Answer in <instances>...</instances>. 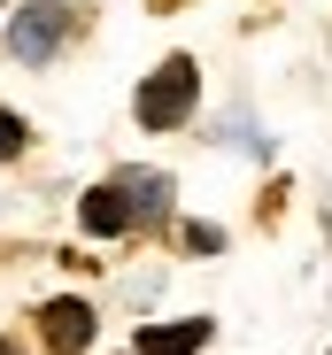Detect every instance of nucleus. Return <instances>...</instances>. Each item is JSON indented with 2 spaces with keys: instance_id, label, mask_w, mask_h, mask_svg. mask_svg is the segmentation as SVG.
I'll use <instances>...</instances> for the list:
<instances>
[{
  "instance_id": "nucleus-1",
  "label": "nucleus",
  "mask_w": 332,
  "mask_h": 355,
  "mask_svg": "<svg viewBox=\"0 0 332 355\" xmlns=\"http://www.w3.org/2000/svg\"><path fill=\"white\" fill-rule=\"evenodd\" d=\"M193 85H201V70L186 62V54H171L147 85H139V124L147 132H171V124H186L193 116Z\"/></svg>"
},
{
  "instance_id": "nucleus-2",
  "label": "nucleus",
  "mask_w": 332,
  "mask_h": 355,
  "mask_svg": "<svg viewBox=\"0 0 332 355\" xmlns=\"http://www.w3.org/2000/svg\"><path fill=\"white\" fill-rule=\"evenodd\" d=\"M62 39H70V8H54V0H31V8H16V24H8V54L16 62H54Z\"/></svg>"
},
{
  "instance_id": "nucleus-3",
  "label": "nucleus",
  "mask_w": 332,
  "mask_h": 355,
  "mask_svg": "<svg viewBox=\"0 0 332 355\" xmlns=\"http://www.w3.org/2000/svg\"><path fill=\"white\" fill-rule=\"evenodd\" d=\"M39 332H46V355H85V340H93V309L62 293V302L39 309Z\"/></svg>"
},
{
  "instance_id": "nucleus-4",
  "label": "nucleus",
  "mask_w": 332,
  "mask_h": 355,
  "mask_svg": "<svg viewBox=\"0 0 332 355\" xmlns=\"http://www.w3.org/2000/svg\"><path fill=\"white\" fill-rule=\"evenodd\" d=\"M78 216H85L93 240H116V232H132V201H124V186H93V193L78 201Z\"/></svg>"
},
{
  "instance_id": "nucleus-5",
  "label": "nucleus",
  "mask_w": 332,
  "mask_h": 355,
  "mask_svg": "<svg viewBox=\"0 0 332 355\" xmlns=\"http://www.w3.org/2000/svg\"><path fill=\"white\" fill-rule=\"evenodd\" d=\"M116 186H124V201H132V224L171 216V178H155V170H124Z\"/></svg>"
},
{
  "instance_id": "nucleus-6",
  "label": "nucleus",
  "mask_w": 332,
  "mask_h": 355,
  "mask_svg": "<svg viewBox=\"0 0 332 355\" xmlns=\"http://www.w3.org/2000/svg\"><path fill=\"white\" fill-rule=\"evenodd\" d=\"M209 340V317H186V324H147L139 332V355H201Z\"/></svg>"
},
{
  "instance_id": "nucleus-7",
  "label": "nucleus",
  "mask_w": 332,
  "mask_h": 355,
  "mask_svg": "<svg viewBox=\"0 0 332 355\" xmlns=\"http://www.w3.org/2000/svg\"><path fill=\"white\" fill-rule=\"evenodd\" d=\"M8 155H24V124H16V116H0V162H8Z\"/></svg>"
}]
</instances>
